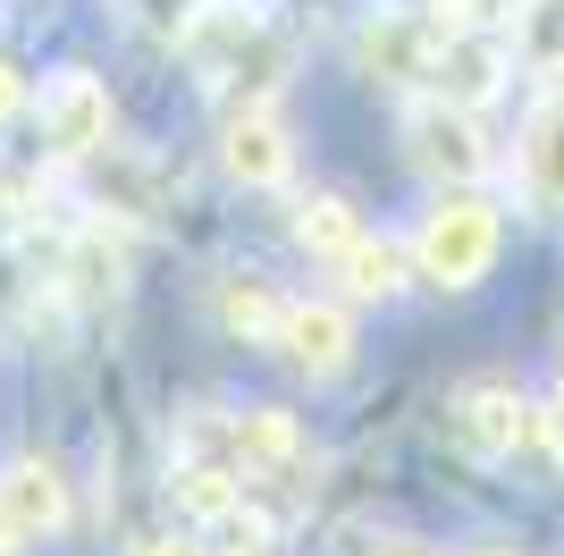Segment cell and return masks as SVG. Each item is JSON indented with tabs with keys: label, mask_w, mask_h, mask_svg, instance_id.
Here are the masks:
<instances>
[{
	"label": "cell",
	"mask_w": 564,
	"mask_h": 556,
	"mask_svg": "<svg viewBox=\"0 0 564 556\" xmlns=\"http://www.w3.org/2000/svg\"><path fill=\"white\" fill-rule=\"evenodd\" d=\"M497 245H506L497 203H480V194L455 185V194H438V203L422 211V228H413V270H422L430 287H480Z\"/></svg>",
	"instance_id": "6da1fadb"
},
{
	"label": "cell",
	"mask_w": 564,
	"mask_h": 556,
	"mask_svg": "<svg viewBox=\"0 0 564 556\" xmlns=\"http://www.w3.org/2000/svg\"><path fill=\"white\" fill-rule=\"evenodd\" d=\"M43 143L59 161H94L110 152V85L94 68H59L43 85Z\"/></svg>",
	"instance_id": "7a4b0ae2"
},
{
	"label": "cell",
	"mask_w": 564,
	"mask_h": 556,
	"mask_svg": "<svg viewBox=\"0 0 564 556\" xmlns=\"http://www.w3.org/2000/svg\"><path fill=\"white\" fill-rule=\"evenodd\" d=\"M447 430H455L464 456L497 463V456H514V447L531 439V405H522L514 379H464L455 405H447Z\"/></svg>",
	"instance_id": "3957f363"
},
{
	"label": "cell",
	"mask_w": 564,
	"mask_h": 556,
	"mask_svg": "<svg viewBox=\"0 0 564 556\" xmlns=\"http://www.w3.org/2000/svg\"><path fill=\"white\" fill-rule=\"evenodd\" d=\"M404 136H413V161L438 169L447 185H464V178H480V169H489V136H480V118L455 110V101L413 110V118H404Z\"/></svg>",
	"instance_id": "277c9868"
},
{
	"label": "cell",
	"mask_w": 564,
	"mask_h": 556,
	"mask_svg": "<svg viewBox=\"0 0 564 556\" xmlns=\"http://www.w3.org/2000/svg\"><path fill=\"white\" fill-rule=\"evenodd\" d=\"M219 169H228L236 185H286L295 143H286V127H279V110H270V101H245V110L219 127Z\"/></svg>",
	"instance_id": "5b68a950"
},
{
	"label": "cell",
	"mask_w": 564,
	"mask_h": 556,
	"mask_svg": "<svg viewBox=\"0 0 564 556\" xmlns=\"http://www.w3.org/2000/svg\"><path fill=\"white\" fill-rule=\"evenodd\" d=\"M270 346L304 371V379H337V371L354 363V321L337 312V303H295V296H286L279 338H270Z\"/></svg>",
	"instance_id": "8992f818"
},
{
	"label": "cell",
	"mask_w": 564,
	"mask_h": 556,
	"mask_svg": "<svg viewBox=\"0 0 564 556\" xmlns=\"http://www.w3.org/2000/svg\"><path fill=\"white\" fill-rule=\"evenodd\" d=\"M522 203L540 220H564V85H547L522 118Z\"/></svg>",
	"instance_id": "52a82bcc"
},
{
	"label": "cell",
	"mask_w": 564,
	"mask_h": 556,
	"mask_svg": "<svg viewBox=\"0 0 564 556\" xmlns=\"http://www.w3.org/2000/svg\"><path fill=\"white\" fill-rule=\"evenodd\" d=\"M497 85H506V43L497 34H438V51H430V93L438 101L480 110V101H497Z\"/></svg>",
	"instance_id": "ba28073f"
},
{
	"label": "cell",
	"mask_w": 564,
	"mask_h": 556,
	"mask_svg": "<svg viewBox=\"0 0 564 556\" xmlns=\"http://www.w3.org/2000/svg\"><path fill=\"white\" fill-rule=\"evenodd\" d=\"M228 456L236 472H270V481H286V472H304V430H295V414H279V405H261V414H236L228 421Z\"/></svg>",
	"instance_id": "9c48e42d"
},
{
	"label": "cell",
	"mask_w": 564,
	"mask_h": 556,
	"mask_svg": "<svg viewBox=\"0 0 564 556\" xmlns=\"http://www.w3.org/2000/svg\"><path fill=\"white\" fill-rule=\"evenodd\" d=\"M0 514H9V532L18 539H43V532H59L68 523V481L51 472V463H9L0 472Z\"/></svg>",
	"instance_id": "30bf717a"
},
{
	"label": "cell",
	"mask_w": 564,
	"mask_h": 556,
	"mask_svg": "<svg viewBox=\"0 0 564 556\" xmlns=\"http://www.w3.org/2000/svg\"><path fill=\"white\" fill-rule=\"evenodd\" d=\"M430 51H438V25H413V18H371L362 34H354V60H362L371 76H388V85L430 76Z\"/></svg>",
	"instance_id": "8fae6325"
},
{
	"label": "cell",
	"mask_w": 564,
	"mask_h": 556,
	"mask_svg": "<svg viewBox=\"0 0 564 556\" xmlns=\"http://www.w3.org/2000/svg\"><path fill=\"white\" fill-rule=\"evenodd\" d=\"M169 498H177L186 523H212V532L228 523V514H245V481H236V463H177Z\"/></svg>",
	"instance_id": "7c38bea8"
},
{
	"label": "cell",
	"mask_w": 564,
	"mask_h": 556,
	"mask_svg": "<svg viewBox=\"0 0 564 556\" xmlns=\"http://www.w3.org/2000/svg\"><path fill=\"white\" fill-rule=\"evenodd\" d=\"M362 236H371V228L354 220L346 194H312V203H295V245H304L312 261H329V270L354 254V245H362Z\"/></svg>",
	"instance_id": "4fadbf2b"
},
{
	"label": "cell",
	"mask_w": 564,
	"mask_h": 556,
	"mask_svg": "<svg viewBox=\"0 0 564 556\" xmlns=\"http://www.w3.org/2000/svg\"><path fill=\"white\" fill-rule=\"evenodd\" d=\"M514 43H522V68L556 85L564 76V0H514Z\"/></svg>",
	"instance_id": "5bb4252c"
},
{
	"label": "cell",
	"mask_w": 564,
	"mask_h": 556,
	"mask_svg": "<svg viewBox=\"0 0 564 556\" xmlns=\"http://www.w3.org/2000/svg\"><path fill=\"white\" fill-rule=\"evenodd\" d=\"M279 312H286V296H270L261 278H219V321H228L236 338L270 346V338H279Z\"/></svg>",
	"instance_id": "9a60e30c"
},
{
	"label": "cell",
	"mask_w": 564,
	"mask_h": 556,
	"mask_svg": "<svg viewBox=\"0 0 564 556\" xmlns=\"http://www.w3.org/2000/svg\"><path fill=\"white\" fill-rule=\"evenodd\" d=\"M337 278H346V296H397L404 287V254L388 245V236H362V245L337 261Z\"/></svg>",
	"instance_id": "2e32d148"
},
{
	"label": "cell",
	"mask_w": 564,
	"mask_h": 556,
	"mask_svg": "<svg viewBox=\"0 0 564 556\" xmlns=\"http://www.w3.org/2000/svg\"><path fill=\"white\" fill-rule=\"evenodd\" d=\"M212 556H279V539H270V523H261V514H228Z\"/></svg>",
	"instance_id": "e0dca14e"
},
{
	"label": "cell",
	"mask_w": 564,
	"mask_h": 556,
	"mask_svg": "<svg viewBox=\"0 0 564 556\" xmlns=\"http://www.w3.org/2000/svg\"><path fill=\"white\" fill-rule=\"evenodd\" d=\"M18 110H25V76L9 68V60H0V127H9V118H18Z\"/></svg>",
	"instance_id": "ac0fdd59"
},
{
	"label": "cell",
	"mask_w": 564,
	"mask_h": 556,
	"mask_svg": "<svg viewBox=\"0 0 564 556\" xmlns=\"http://www.w3.org/2000/svg\"><path fill=\"white\" fill-rule=\"evenodd\" d=\"M143 556H212V548H203V539H177V532H169V539H143Z\"/></svg>",
	"instance_id": "d6986e66"
},
{
	"label": "cell",
	"mask_w": 564,
	"mask_h": 556,
	"mask_svg": "<svg viewBox=\"0 0 564 556\" xmlns=\"http://www.w3.org/2000/svg\"><path fill=\"white\" fill-rule=\"evenodd\" d=\"M362 556H430V548H413V539H371Z\"/></svg>",
	"instance_id": "ffe728a7"
},
{
	"label": "cell",
	"mask_w": 564,
	"mask_h": 556,
	"mask_svg": "<svg viewBox=\"0 0 564 556\" xmlns=\"http://www.w3.org/2000/svg\"><path fill=\"white\" fill-rule=\"evenodd\" d=\"M9 548H18V532H9V514H0V556H9Z\"/></svg>",
	"instance_id": "44dd1931"
},
{
	"label": "cell",
	"mask_w": 564,
	"mask_h": 556,
	"mask_svg": "<svg viewBox=\"0 0 564 556\" xmlns=\"http://www.w3.org/2000/svg\"><path fill=\"white\" fill-rule=\"evenodd\" d=\"M556 421H564V379H556Z\"/></svg>",
	"instance_id": "7402d4cb"
},
{
	"label": "cell",
	"mask_w": 564,
	"mask_h": 556,
	"mask_svg": "<svg viewBox=\"0 0 564 556\" xmlns=\"http://www.w3.org/2000/svg\"><path fill=\"white\" fill-rule=\"evenodd\" d=\"M480 556H514V548H480Z\"/></svg>",
	"instance_id": "603a6c76"
}]
</instances>
